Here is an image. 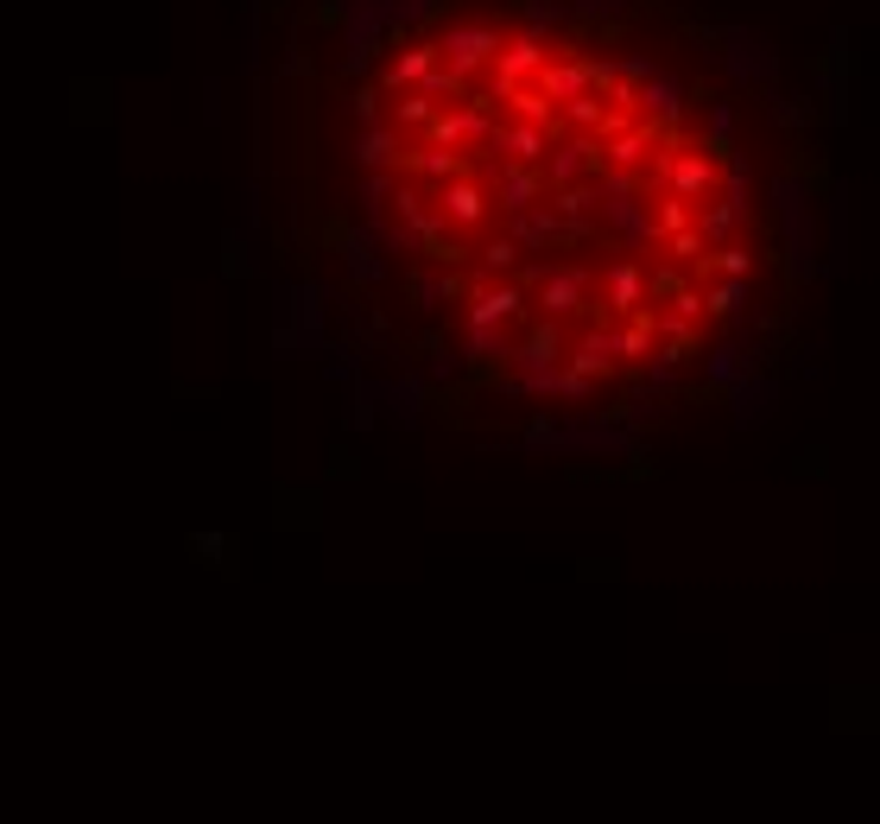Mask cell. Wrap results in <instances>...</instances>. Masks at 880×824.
Returning a JSON list of instances; mask_svg holds the SVG:
<instances>
[{
    "mask_svg": "<svg viewBox=\"0 0 880 824\" xmlns=\"http://www.w3.org/2000/svg\"><path fill=\"white\" fill-rule=\"evenodd\" d=\"M444 52H450V71L463 77V71H476V64H488V57L501 52V32L495 26H456Z\"/></svg>",
    "mask_w": 880,
    "mask_h": 824,
    "instance_id": "obj_1",
    "label": "cell"
},
{
    "mask_svg": "<svg viewBox=\"0 0 880 824\" xmlns=\"http://www.w3.org/2000/svg\"><path fill=\"white\" fill-rule=\"evenodd\" d=\"M589 83H596V64H539V96L552 102H577Z\"/></svg>",
    "mask_w": 880,
    "mask_h": 824,
    "instance_id": "obj_2",
    "label": "cell"
},
{
    "mask_svg": "<svg viewBox=\"0 0 880 824\" xmlns=\"http://www.w3.org/2000/svg\"><path fill=\"white\" fill-rule=\"evenodd\" d=\"M709 184H716V165H709L704 153H678L672 159V197H709Z\"/></svg>",
    "mask_w": 880,
    "mask_h": 824,
    "instance_id": "obj_3",
    "label": "cell"
},
{
    "mask_svg": "<svg viewBox=\"0 0 880 824\" xmlns=\"http://www.w3.org/2000/svg\"><path fill=\"white\" fill-rule=\"evenodd\" d=\"M520 311V292L513 285H488V292H476V311H469V324L476 330H495L501 317H513Z\"/></svg>",
    "mask_w": 880,
    "mask_h": 824,
    "instance_id": "obj_4",
    "label": "cell"
},
{
    "mask_svg": "<svg viewBox=\"0 0 880 824\" xmlns=\"http://www.w3.org/2000/svg\"><path fill=\"white\" fill-rule=\"evenodd\" d=\"M640 102L653 108L659 121H678V108H684V89L672 77H659V83H647V96H640Z\"/></svg>",
    "mask_w": 880,
    "mask_h": 824,
    "instance_id": "obj_5",
    "label": "cell"
},
{
    "mask_svg": "<svg viewBox=\"0 0 880 824\" xmlns=\"http://www.w3.org/2000/svg\"><path fill=\"white\" fill-rule=\"evenodd\" d=\"M393 147H400V133L393 128H374V133H361V147H355V159H361V165H393Z\"/></svg>",
    "mask_w": 880,
    "mask_h": 824,
    "instance_id": "obj_6",
    "label": "cell"
},
{
    "mask_svg": "<svg viewBox=\"0 0 880 824\" xmlns=\"http://www.w3.org/2000/svg\"><path fill=\"white\" fill-rule=\"evenodd\" d=\"M431 57H437V52H431V45H412V52H405V57H393V64H387V89H400V83L425 77V71H431Z\"/></svg>",
    "mask_w": 880,
    "mask_h": 824,
    "instance_id": "obj_7",
    "label": "cell"
},
{
    "mask_svg": "<svg viewBox=\"0 0 880 824\" xmlns=\"http://www.w3.org/2000/svg\"><path fill=\"white\" fill-rule=\"evenodd\" d=\"M513 153V159H539L545 153V128H507V133H495V153Z\"/></svg>",
    "mask_w": 880,
    "mask_h": 824,
    "instance_id": "obj_8",
    "label": "cell"
},
{
    "mask_svg": "<svg viewBox=\"0 0 880 824\" xmlns=\"http://www.w3.org/2000/svg\"><path fill=\"white\" fill-rule=\"evenodd\" d=\"M450 216L456 223H476L481 216V191L476 184H450V191H444V223H450Z\"/></svg>",
    "mask_w": 880,
    "mask_h": 824,
    "instance_id": "obj_9",
    "label": "cell"
},
{
    "mask_svg": "<svg viewBox=\"0 0 880 824\" xmlns=\"http://www.w3.org/2000/svg\"><path fill=\"white\" fill-rule=\"evenodd\" d=\"M425 178H450L456 172V153H444V147H419V159H412Z\"/></svg>",
    "mask_w": 880,
    "mask_h": 824,
    "instance_id": "obj_10",
    "label": "cell"
},
{
    "mask_svg": "<svg viewBox=\"0 0 880 824\" xmlns=\"http://www.w3.org/2000/svg\"><path fill=\"white\" fill-rule=\"evenodd\" d=\"M741 299H748V285H741V280H723L716 292H709V311H716V317H729V311H741Z\"/></svg>",
    "mask_w": 880,
    "mask_h": 824,
    "instance_id": "obj_11",
    "label": "cell"
},
{
    "mask_svg": "<svg viewBox=\"0 0 880 824\" xmlns=\"http://www.w3.org/2000/svg\"><path fill=\"white\" fill-rule=\"evenodd\" d=\"M608 292H615V305L628 311L633 299H640V267H615V285H608Z\"/></svg>",
    "mask_w": 880,
    "mask_h": 824,
    "instance_id": "obj_12",
    "label": "cell"
},
{
    "mask_svg": "<svg viewBox=\"0 0 880 824\" xmlns=\"http://www.w3.org/2000/svg\"><path fill=\"white\" fill-rule=\"evenodd\" d=\"M532 191H539V184H532V178H520V172H507V184H501V197H507V209H532V204H526Z\"/></svg>",
    "mask_w": 880,
    "mask_h": 824,
    "instance_id": "obj_13",
    "label": "cell"
},
{
    "mask_svg": "<svg viewBox=\"0 0 880 824\" xmlns=\"http://www.w3.org/2000/svg\"><path fill=\"white\" fill-rule=\"evenodd\" d=\"M444 89L456 96V89H463V77H456V71H431V77H425V96H444Z\"/></svg>",
    "mask_w": 880,
    "mask_h": 824,
    "instance_id": "obj_14",
    "label": "cell"
},
{
    "mask_svg": "<svg viewBox=\"0 0 880 824\" xmlns=\"http://www.w3.org/2000/svg\"><path fill=\"white\" fill-rule=\"evenodd\" d=\"M691 223V209H684V197H665V216H659V229H684Z\"/></svg>",
    "mask_w": 880,
    "mask_h": 824,
    "instance_id": "obj_15",
    "label": "cell"
},
{
    "mask_svg": "<svg viewBox=\"0 0 880 824\" xmlns=\"http://www.w3.org/2000/svg\"><path fill=\"white\" fill-rule=\"evenodd\" d=\"M513 254H520L513 241H488V267H513Z\"/></svg>",
    "mask_w": 880,
    "mask_h": 824,
    "instance_id": "obj_16",
    "label": "cell"
},
{
    "mask_svg": "<svg viewBox=\"0 0 880 824\" xmlns=\"http://www.w3.org/2000/svg\"><path fill=\"white\" fill-rule=\"evenodd\" d=\"M355 115H361V121H374V115H380V96H374V89H361V96H355Z\"/></svg>",
    "mask_w": 880,
    "mask_h": 824,
    "instance_id": "obj_17",
    "label": "cell"
},
{
    "mask_svg": "<svg viewBox=\"0 0 880 824\" xmlns=\"http://www.w3.org/2000/svg\"><path fill=\"white\" fill-rule=\"evenodd\" d=\"M709 375H716V381H729V375H735V349H716V361H709Z\"/></svg>",
    "mask_w": 880,
    "mask_h": 824,
    "instance_id": "obj_18",
    "label": "cell"
},
{
    "mask_svg": "<svg viewBox=\"0 0 880 824\" xmlns=\"http://www.w3.org/2000/svg\"><path fill=\"white\" fill-rule=\"evenodd\" d=\"M425 115H431V102H425V96H412V102H400V121H425Z\"/></svg>",
    "mask_w": 880,
    "mask_h": 824,
    "instance_id": "obj_19",
    "label": "cell"
}]
</instances>
